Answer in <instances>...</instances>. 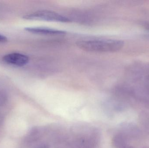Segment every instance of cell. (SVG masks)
I'll list each match as a JSON object with an SVG mask.
<instances>
[{
    "mask_svg": "<svg viewBox=\"0 0 149 148\" xmlns=\"http://www.w3.org/2000/svg\"><path fill=\"white\" fill-rule=\"evenodd\" d=\"M81 49L91 52H114L122 48L124 43L114 39H90L78 41L76 43Z\"/></svg>",
    "mask_w": 149,
    "mask_h": 148,
    "instance_id": "1",
    "label": "cell"
},
{
    "mask_svg": "<svg viewBox=\"0 0 149 148\" xmlns=\"http://www.w3.org/2000/svg\"><path fill=\"white\" fill-rule=\"evenodd\" d=\"M23 18L26 20H29L49 21L63 23L71 22L70 20L66 17L54 11L49 10H38L26 15L24 16Z\"/></svg>",
    "mask_w": 149,
    "mask_h": 148,
    "instance_id": "2",
    "label": "cell"
},
{
    "mask_svg": "<svg viewBox=\"0 0 149 148\" xmlns=\"http://www.w3.org/2000/svg\"><path fill=\"white\" fill-rule=\"evenodd\" d=\"M2 60L7 64L17 67H23L29 63V58L23 54L13 53L4 56Z\"/></svg>",
    "mask_w": 149,
    "mask_h": 148,
    "instance_id": "3",
    "label": "cell"
},
{
    "mask_svg": "<svg viewBox=\"0 0 149 148\" xmlns=\"http://www.w3.org/2000/svg\"><path fill=\"white\" fill-rule=\"evenodd\" d=\"M25 30L30 33L37 34L63 35L66 34V32L63 30L42 27H28L25 28Z\"/></svg>",
    "mask_w": 149,
    "mask_h": 148,
    "instance_id": "4",
    "label": "cell"
},
{
    "mask_svg": "<svg viewBox=\"0 0 149 148\" xmlns=\"http://www.w3.org/2000/svg\"><path fill=\"white\" fill-rule=\"evenodd\" d=\"M8 41V39L6 36L0 34V43H5Z\"/></svg>",
    "mask_w": 149,
    "mask_h": 148,
    "instance_id": "5",
    "label": "cell"
}]
</instances>
